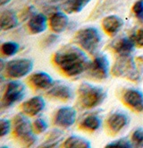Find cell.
Wrapping results in <instances>:
<instances>
[{
    "instance_id": "22",
    "label": "cell",
    "mask_w": 143,
    "mask_h": 148,
    "mask_svg": "<svg viewBox=\"0 0 143 148\" xmlns=\"http://www.w3.org/2000/svg\"><path fill=\"white\" fill-rule=\"evenodd\" d=\"M64 147H82V148H89L91 143L87 139L78 136H71L62 145Z\"/></svg>"
},
{
    "instance_id": "13",
    "label": "cell",
    "mask_w": 143,
    "mask_h": 148,
    "mask_svg": "<svg viewBox=\"0 0 143 148\" xmlns=\"http://www.w3.org/2000/svg\"><path fill=\"white\" fill-rule=\"evenodd\" d=\"M48 95L55 99L66 101L73 98V90L66 84L57 83L56 84H53L51 88L48 89Z\"/></svg>"
},
{
    "instance_id": "18",
    "label": "cell",
    "mask_w": 143,
    "mask_h": 148,
    "mask_svg": "<svg viewBox=\"0 0 143 148\" xmlns=\"http://www.w3.org/2000/svg\"><path fill=\"white\" fill-rule=\"evenodd\" d=\"M48 20L47 17L43 14H35L31 16L28 23V27L31 32L34 34H38L43 32L47 29Z\"/></svg>"
},
{
    "instance_id": "19",
    "label": "cell",
    "mask_w": 143,
    "mask_h": 148,
    "mask_svg": "<svg viewBox=\"0 0 143 148\" xmlns=\"http://www.w3.org/2000/svg\"><path fill=\"white\" fill-rule=\"evenodd\" d=\"M0 21H1V29L3 31L12 30L18 25V17L12 10L3 11L0 16Z\"/></svg>"
},
{
    "instance_id": "10",
    "label": "cell",
    "mask_w": 143,
    "mask_h": 148,
    "mask_svg": "<svg viewBox=\"0 0 143 148\" xmlns=\"http://www.w3.org/2000/svg\"><path fill=\"white\" fill-rule=\"evenodd\" d=\"M123 101L133 110L143 111V93L136 89H128L123 94Z\"/></svg>"
},
{
    "instance_id": "1",
    "label": "cell",
    "mask_w": 143,
    "mask_h": 148,
    "mask_svg": "<svg viewBox=\"0 0 143 148\" xmlns=\"http://www.w3.org/2000/svg\"><path fill=\"white\" fill-rule=\"evenodd\" d=\"M53 61L67 76H77L88 70L89 59L84 52L75 47H67L54 55Z\"/></svg>"
},
{
    "instance_id": "8",
    "label": "cell",
    "mask_w": 143,
    "mask_h": 148,
    "mask_svg": "<svg viewBox=\"0 0 143 148\" xmlns=\"http://www.w3.org/2000/svg\"><path fill=\"white\" fill-rule=\"evenodd\" d=\"M88 75L97 81L105 80L108 76L109 62L106 56L101 54L95 57L88 67Z\"/></svg>"
},
{
    "instance_id": "25",
    "label": "cell",
    "mask_w": 143,
    "mask_h": 148,
    "mask_svg": "<svg viewBox=\"0 0 143 148\" xmlns=\"http://www.w3.org/2000/svg\"><path fill=\"white\" fill-rule=\"evenodd\" d=\"M132 146L135 147H143V128L139 127L131 135V140Z\"/></svg>"
},
{
    "instance_id": "32",
    "label": "cell",
    "mask_w": 143,
    "mask_h": 148,
    "mask_svg": "<svg viewBox=\"0 0 143 148\" xmlns=\"http://www.w3.org/2000/svg\"><path fill=\"white\" fill-rule=\"evenodd\" d=\"M44 2H47V3H57V2H59V1H62V0H42Z\"/></svg>"
},
{
    "instance_id": "30",
    "label": "cell",
    "mask_w": 143,
    "mask_h": 148,
    "mask_svg": "<svg viewBox=\"0 0 143 148\" xmlns=\"http://www.w3.org/2000/svg\"><path fill=\"white\" fill-rule=\"evenodd\" d=\"M106 146H120V147H131L132 144L131 142H130L128 139L126 138H121L118 139V140H115L110 144H107Z\"/></svg>"
},
{
    "instance_id": "27",
    "label": "cell",
    "mask_w": 143,
    "mask_h": 148,
    "mask_svg": "<svg viewBox=\"0 0 143 148\" xmlns=\"http://www.w3.org/2000/svg\"><path fill=\"white\" fill-rule=\"evenodd\" d=\"M132 12L138 19L143 21V0H139L133 5Z\"/></svg>"
},
{
    "instance_id": "9",
    "label": "cell",
    "mask_w": 143,
    "mask_h": 148,
    "mask_svg": "<svg viewBox=\"0 0 143 148\" xmlns=\"http://www.w3.org/2000/svg\"><path fill=\"white\" fill-rule=\"evenodd\" d=\"M76 120V110L72 107L60 108L54 118L55 125L61 127H70L73 126Z\"/></svg>"
},
{
    "instance_id": "28",
    "label": "cell",
    "mask_w": 143,
    "mask_h": 148,
    "mask_svg": "<svg viewBox=\"0 0 143 148\" xmlns=\"http://www.w3.org/2000/svg\"><path fill=\"white\" fill-rule=\"evenodd\" d=\"M131 38L134 41L136 46L143 47V27L138 29L133 34H131Z\"/></svg>"
},
{
    "instance_id": "29",
    "label": "cell",
    "mask_w": 143,
    "mask_h": 148,
    "mask_svg": "<svg viewBox=\"0 0 143 148\" xmlns=\"http://www.w3.org/2000/svg\"><path fill=\"white\" fill-rule=\"evenodd\" d=\"M0 127H1V132H0V136L3 137L6 136L11 129V122L8 119H2L0 121Z\"/></svg>"
},
{
    "instance_id": "33",
    "label": "cell",
    "mask_w": 143,
    "mask_h": 148,
    "mask_svg": "<svg viewBox=\"0 0 143 148\" xmlns=\"http://www.w3.org/2000/svg\"><path fill=\"white\" fill-rule=\"evenodd\" d=\"M10 2V0H1V5H5V4Z\"/></svg>"
},
{
    "instance_id": "20",
    "label": "cell",
    "mask_w": 143,
    "mask_h": 148,
    "mask_svg": "<svg viewBox=\"0 0 143 148\" xmlns=\"http://www.w3.org/2000/svg\"><path fill=\"white\" fill-rule=\"evenodd\" d=\"M91 0H65L63 9L67 14H75L82 11Z\"/></svg>"
},
{
    "instance_id": "14",
    "label": "cell",
    "mask_w": 143,
    "mask_h": 148,
    "mask_svg": "<svg viewBox=\"0 0 143 148\" xmlns=\"http://www.w3.org/2000/svg\"><path fill=\"white\" fill-rule=\"evenodd\" d=\"M129 118L123 112H115L113 113L107 119L106 124L107 127L114 134L120 132L121 130L128 124Z\"/></svg>"
},
{
    "instance_id": "23",
    "label": "cell",
    "mask_w": 143,
    "mask_h": 148,
    "mask_svg": "<svg viewBox=\"0 0 143 148\" xmlns=\"http://www.w3.org/2000/svg\"><path fill=\"white\" fill-rule=\"evenodd\" d=\"M63 136V133L59 130H53L49 133V135L48 136L46 141H45L44 144H42L40 146H45V147H55L58 145V142H60V140L62 139Z\"/></svg>"
},
{
    "instance_id": "11",
    "label": "cell",
    "mask_w": 143,
    "mask_h": 148,
    "mask_svg": "<svg viewBox=\"0 0 143 148\" xmlns=\"http://www.w3.org/2000/svg\"><path fill=\"white\" fill-rule=\"evenodd\" d=\"M29 83L37 90H48L54 84L52 77L45 72H38L31 75L29 78Z\"/></svg>"
},
{
    "instance_id": "17",
    "label": "cell",
    "mask_w": 143,
    "mask_h": 148,
    "mask_svg": "<svg viewBox=\"0 0 143 148\" xmlns=\"http://www.w3.org/2000/svg\"><path fill=\"white\" fill-rule=\"evenodd\" d=\"M68 23L69 20L67 15L61 12L54 13L49 18V26L51 30L56 33L64 32L67 27Z\"/></svg>"
},
{
    "instance_id": "3",
    "label": "cell",
    "mask_w": 143,
    "mask_h": 148,
    "mask_svg": "<svg viewBox=\"0 0 143 148\" xmlns=\"http://www.w3.org/2000/svg\"><path fill=\"white\" fill-rule=\"evenodd\" d=\"M137 64L131 55H119L112 68V74L115 76L137 82L140 78V72Z\"/></svg>"
},
{
    "instance_id": "24",
    "label": "cell",
    "mask_w": 143,
    "mask_h": 148,
    "mask_svg": "<svg viewBox=\"0 0 143 148\" xmlns=\"http://www.w3.org/2000/svg\"><path fill=\"white\" fill-rule=\"evenodd\" d=\"M19 45L14 41H6L4 42L1 46V52L6 57H11L16 54L19 50Z\"/></svg>"
},
{
    "instance_id": "2",
    "label": "cell",
    "mask_w": 143,
    "mask_h": 148,
    "mask_svg": "<svg viewBox=\"0 0 143 148\" xmlns=\"http://www.w3.org/2000/svg\"><path fill=\"white\" fill-rule=\"evenodd\" d=\"M106 97V93L102 88L88 83L82 84L78 89L79 103L84 109H92L100 105Z\"/></svg>"
},
{
    "instance_id": "15",
    "label": "cell",
    "mask_w": 143,
    "mask_h": 148,
    "mask_svg": "<svg viewBox=\"0 0 143 148\" xmlns=\"http://www.w3.org/2000/svg\"><path fill=\"white\" fill-rule=\"evenodd\" d=\"M135 47V43L131 38L122 37L112 42L110 45L111 49L119 55H131Z\"/></svg>"
},
{
    "instance_id": "26",
    "label": "cell",
    "mask_w": 143,
    "mask_h": 148,
    "mask_svg": "<svg viewBox=\"0 0 143 148\" xmlns=\"http://www.w3.org/2000/svg\"><path fill=\"white\" fill-rule=\"evenodd\" d=\"M35 134H42L48 129V123L43 119H37L32 125Z\"/></svg>"
},
{
    "instance_id": "7",
    "label": "cell",
    "mask_w": 143,
    "mask_h": 148,
    "mask_svg": "<svg viewBox=\"0 0 143 148\" xmlns=\"http://www.w3.org/2000/svg\"><path fill=\"white\" fill-rule=\"evenodd\" d=\"M25 85L19 81H11L6 84L2 98V107L8 108L20 101L25 95Z\"/></svg>"
},
{
    "instance_id": "31",
    "label": "cell",
    "mask_w": 143,
    "mask_h": 148,
    "mask_svg": "<svg viewBox=\"0 0 143 148\" xmlns=\"http://www.w3.org/2000/svg\"><path fill=\"white\" fill-rule=\"evenodd\" d=\"M58 40V37L56 34H50L48 35L46 39L43 40V42H42V45L45 47V48H48V47H51L52 45H54L55 43Z\"/></svg>"
},
{
    "instance_id": "4",
    "label": "cell",
    "mask_w": 143,
    "mask_h": 148,
    "mask_svg": "<svg viewBox=\"0 0 143 148\" xmlns=\"http://www.w3.org/2000/svg\"><path fill=\"white\" fill-rule=\"evenodd\" d=\"M14 135L25 146H31L36 142L33 127L29 119L23 114H17L13 120Z\"/></svg>"
},
{
    "instance_id": "12",
    "label": "cell",
    "mask_w": 143,
    "mask_h": 148,
    "mask_svg": "<svg viewBox=\"0 0 143 148\" xmlns=\"http://www.w3.org/2000/svg\"><path fill=\"white\" fill-rule=\"evenodd\" d=\"M45 104L43 98L39 96L32 97L22 104V110L25 115L34 117L44 110Z\"/></svg>"
},
{
    "instance_id": "21",
    "label": "cell",
    "mask_w": 143,
    "mask_h": 148,
    "mask_svg": "<svg viewBox=\"0 0 143 148\" xmlns=\"http://www.w3.org/2000/svg\"><path fill=\"white\" fill-rule=\"evenodd\" d=\"M80 127L88 131H96L101 126V120L97 115H89L80 124Z\"/></svg>"
},
{
    "instance_id": "5",
    "label": "cell",
    "mask_w": 143,
    "mask_h": 148,
    "mask_svg": "<svg viewBox=\"0 0 143 148\" xmlns=\"http://www.w3.org/2000/svg\"><path fill=\"white\" fill-rule=\"evenodd\" d=\"M74 42L89 54H95L101 42V36L97 28L87 27L77 32Z\"/></svg>"
},
{
    "instance_id": "6",
    "label": "cell",
    "mask_w": 143,
    "mask_h": 148,
    "mask_svg": "<svg viewBox=\"0 0 143 148\" xmlns=\"http://www.w3.org/2000/svg\"><path fill=\"white\" fill-rule=\"evenodd\" d=\"M33 68L32 60L29 58H18L5 64V74L12 79H18L28 75Z\"/></svg>"
},
{
    "instance_id": "16",
    "label": "cell",
    "mask_w": 143,
    "mask_h": 148,
    "mask_svg": "<svg viewBox=\"0 0 143 148\" xmlns=\"http://www.w3.org/2000/svg\"><path fill=\"white\" fill-rule=\"evenodd\" d=\"M123 20L117 15H108L105 17L102 22V27L104 31L109 35L114 36L123 27Z\"/></svg>"
}]
</instances>
